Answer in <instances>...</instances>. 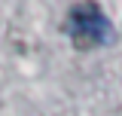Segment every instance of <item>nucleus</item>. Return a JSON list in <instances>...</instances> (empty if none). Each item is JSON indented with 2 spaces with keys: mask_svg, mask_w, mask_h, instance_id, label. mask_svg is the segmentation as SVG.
Masks as SVG:
<instances>
[{
  "mask_svg": "<svg viewBox=\"0 0 122 116\" xmlns=\"http://www.w3.org/2000/svg\"><path fill=\"white\" fill-rule=\"evenodd\" d=\"M67 34L76 49H98L113 43V28L107 21L104 9L95 0H79L67 12Z\"/></svg>",
  "mask_w": 122,
  "mask_h": 116,
  "instance_id": "1",
  "label": "nucleus"
}]
</instances>
